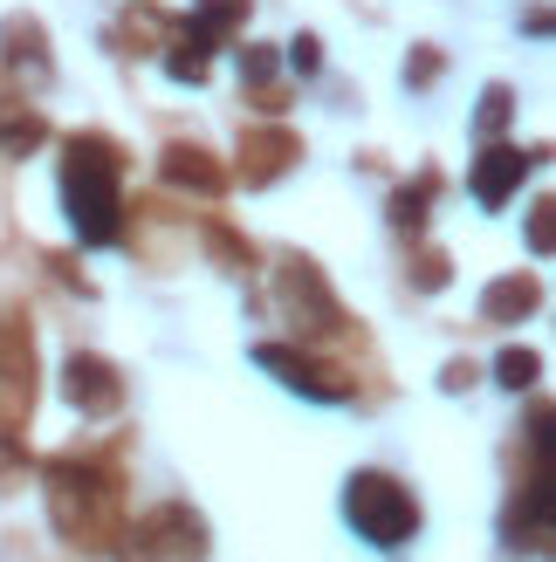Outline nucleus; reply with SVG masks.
Masks as SVG:
<instances>
[{
    "label": "nucleus",
    "instance_id": "1",
    "mask_svg": "<svg viewBox=\"0 0 556 562\" xmlns=\"http://www.w3.org/2000/svg\"><path fill=\"white\" fill-rule=\"evenodd\" d=\"M118 179H124V158L110 137H69V158H63V200H69V220L90 247H110L118 240Z\"/></svg>",
    "mask_w": 556,
    "mask_h": 562
},
{
    "label": "nucleus",
    "instance_id": "2",
    "mask_svg": "<svg viewBox=\"0 0 556 562\" xmlns=\"http://www.w3.org/2000/svg\"><path fill=\"white\" fill-rule=\"evenodd\" d=\"M48 515L63 528V542L76 549H103L118 536V481L76 467V460H55L48 467Z\"/></svg>",
    "mask_w": 556,
    "mask_h": 562
},
{
    "label": "nucleus",
    "instance_id": "3",
    "mask_svg": "<svg viewBox=\"0 0 556 562\" xmlns=\"http://www.w3.org/2000/svg\"><path fill=\"white\" fill-rule=\"evenodd\" d=\"M344 515L371 549H405L420 536V501H412V487H399L392 473H351Z\"/></svg>",
    "mask_w": 556,
    "mask_h": 562
},
{
    "label": "nucleus",
    "instance_id": "4",
    "mask_svg": "<svg viewBox=\"0 0 556 562\" xmlns=\"http://www.w3.org/2000/svg\"><path fill=\"white\" fill-rule=\"evenodd\" d=\"M124 542H131L124 562H200L207 555V528H200V515H186V508H158V515L137 521Z\"/></svg>",
    "mask_w": 556,
    "mask_h": 562
},
{
    "label": "nucleus",
    "instance_id": "5",
    "mask_svg": "<svg viewBox=\"0 0 556 562\" xmlns=\"http://www.w3.org/2000/svg\"><path fill=\"white\" fill-rule=\"evenodd\" d=\"M282 308L296 316V329H310V336H330L344 316H337V302H330V289H323V274H316V261H282Z\"/></svg>",
    "mask_w": 556,
    "mask_h": 562
},
{
    "label": "nucleus",
    "instance_id": "6",
    "mask_svg": "<svg viewBox=\"0 0 556 562\" xmlns=\"http://www.w3.org/2000/svg\"><path fill=\"white\" fill-rule=\"evenodd\" d=\"M27 405H35V344L8 329L0 336V432L27 426Z\"/></svg>",
    "mask_w": 556,
    "mask_h": 562
},
{
    "label": "nucleus",
    "instance_id": "7",
    "mask_svg": "<svg viewBox=\"0 0 556 562\" xmlns=\"http://www.w3.org/2000/svg\"><path fill=\"white\" fill-rule=\"evenodd\" d=\"M255 363H262V371H275L289 391H302V398H323V405H344V398H351V384H344L337 371H323L316 357H302V350L262 344V350H255Z\"/></svg>",
    "mask_w": 556,
    "mask_h": 562
},
{
    "label": "nucleus",
    "instance_id": "8",
    "mask_svg": "<svg viewBox=\"0 0 556 562\" xmlns=\"http://www.w3.org/2000/svg\"><path fill=\"white\" fill-rule=\"evenodd\" d=\"M63 391H69V405H82L90 418H103V412H118V405H124V384H118V371H110L103 357H69Z\"/></svg>",
    "mask_w": 556,
    "mask_h": 562
},
{
    "label": "nucleus",
    "instance_id": "9",
    "mask_svg": "<svg viewBox=\"0 0 556 562\" xmlns=\"http://www.w3.org/2000/svg\"><path fill=\"white\" fill-rule=\"evenodd\" d=\"M530 151H515V145H494V151H481L475 158V200L481 206H509V192L530 179Z\"/></svg>",
    "mask_w": 556,
    "mask_h": 562
},
{
    "label": "nucleus",
    "instance_id": "10",
    "mask_svg": "<svg viewBox=\"0 0 556 562\" xmlns=\"http://www.w3.org/2000/svg\"><path fill=\"white\" fill-rule=\"evenodd\" d=\"M289 158H302V145H296L289 131H255L241 145V172H247V186H268V179L289 172Z\"/></svg>",
    "mask_w": 556,
    "mask_h": 562
},
{
    "label": "nucleus",
    "instance_id": "11",
    "mask_svg": "<svg viewBox=\"0 0 556 562\" xmlns=\"http://www.w3.org/2000/svg\"><path fill=\"white\" fill-rule=\"evenodd\" d=\"M536 302H543L536 281H530V274H509V281H494V289L481 295V316H488V323H522Z\"/></svg>",
    "mask_w": 556,
    "mask_h": 562
},
{
    "label": "nucleus",
    "instance_id": "12",
    "mask_svg": "<svg viewBox=\"0 0 556 562\" xmlns=\"http://www.w3.org/2000/svg\"><path fill=\"white\" fill-rule=\"evenodd\" d=\"M165 179H173V186H192V192H220V186H227V172H220L200 145H173V151H165Z\"/></svg>",
    "mask_w": 556,
    "mask_h": 562
},
{
    "label": "nucleus",
    "instance_id": "13",
    "mask_svg": "<svg viewBox=\"0 0 556 562\" xmlns=\"http://www.w3.org/2000/svg\"><path fill=\"white\" fill-rule=\"evenodd\" d=\"M207 48H213V35L186 27V35L173 42V55H165V76H173V82H200L207 76Z\"/></svg>",
    "mask_w": 556,
    "mask_h": 562
},
{
    "label": "nucleus",
    "instance_id": "14",
    "mask_svg": "<svg viewBox=\"0 0 556 562\" xmlns=\"http://www.w3.org/2000/svg\"><path fill=\"white\" fill-rule=\"evenodd\" d=\"M42 137H48V124L35 117V110H14V117H0V145H8L14 158H21V151H35Z\"/></svg>",
    "mask_w": 556,
    "mask_h": 562
},
{
    "label": "nucleus",
    "instance_id": "15",
    "mask_svg": "<svg viewBox=\"0 0 556 562\" xmlns=\"http://www.w3.org/2000/svg\"><path fill=\"white\" fill-rule=\"evenodd\" d=\"M241 14H247V0H200V21H192V27H200V35H234V27H241Z\"/></svg>",
    "mask_w": 556,
    "mask_h": 562
},
{
    "label": "nucleus",
    "instance_id": "16",
    "mask_svg": "<svg viewBox=\"0 0 556 562\" xmlns=\"http://www.w3.org/2000/svg\"><path fill=\"white\" fill-rule=\"evenodd\" d=\"M536 371H543V357H536V350H502V363H494V378H502L509 391H530Z\"/></svg>",
    "mask_w": 556,
    "mask_h": 562
},
{
    "label": "nucleus",
    "instance_id": "17",
    "mask_svg": "<svg viewBox=\"0 0 556 562\" xmlns=\"http://www.w3.org/2000/svg\"><path fill=\"white\" fill-rule=\"evenodd\" d=\"M8 63H35L42 69V27L35 21H8Z\"/></svg>",
    "mask_w": 556,
    "mask_h": 562
},
{
    "label": "nucleus",
    "instance_id": "18",
    "mask_svg": "<svg viewBox=\"0 0 556 562\" xmlns=\"http://www.w3.org/2000/svg\"><path fill=\"white\" fill-rule=\"evenodd\" d=\"M426 192H433V179H426L420 192H412V186L399 192V200H392V227H405V234H420V227H426Z\"/></svg>",
    "mask_w": 556,
    "mask_h": 562
},
{
    "label": "nucleus",
    "instance_id": "19",
    "mask_svg": "<svg viewBox=\"0 0 556 562\" xmlns=\"http://www.w3.org/2000/svg\"><path fill=\"white\" fill-rule=\"evenodd\" d=\"M509 117H515V97L502 90V82H494V90L481 97V124H475V131H481V137H494V131H509Z\"/></svg>",
    "mask_w": 556,
    "mask_h": 562
},
{
    "label": "nucleus",
    "instance_id": "20",
    "mask_svg": "<svg viewBox=\"0 0 556 562\" xmlns=\"http://www.w3.org/2000/svg\"><path fill=\"white\" fill-rule=\"evenodd\" d=\"M316 63H323L316 35H296V42H289V69H296V76H316Z\"/></svg>",
    "mask_w": 556,
    "mask_h": 562
},
{
    "label": "nucleus",
    "instance_id": "21",
    "mask_svg": "<svg viewBox=\"0 0 556 562\" xmlns=\"http://www.w3.org/2000/svg\"><path fill=\"white\" fill-rule=\"evenodd\" d=\"M241 76H247V82H268V76H275V55H268V48H241Z\"/></svg>",
    "mask_w": 556,
    "mask_h": 562
},
{
    "label": "nucleus",
    "instance_id": "22",
    "mask_svg": "<svg viewBox=\"0 0 556 562\" xmlns=\"http://www.w3.org/2000/svg\"><path fill=\"white\" fill-rule=\"evenodd\" d=\"M207 240H213V255H220V261H234V268H247V247H241V240H234L227 227H207Z\"/></svg>",
    "mask_w": 556,
    "mask_h": 562
},
{
    "label": "nucleus",
    "instance_id": "23",
    "mask_svg": "<svg viewBox=\"0 0 556 562\" xmlns=\"http://www.w3.org/2000/svg\"><path fill=\"white\" fill-rule=\"evenodd\" d=\"M549 213H556V206H536V220H530V240H536V255H549V234H556V227H549Z\"/></svg>",
    "mask_w": 556,
    "mask_h": 562
},
{
    "label": "nucleus",
    "instance_id": "24",
    "mask_svg": "<svg viewBox=\"0 0 556 562\" xmlns=\"http://www.w3.org/2000/svg\"><path fill=\"white\" fill-rule=\"evenodd\" d=\"M440 281H447V255H426L420 261V289H440Z\"/></svg>",
    "mask_w": 556,
    "mask_h": 562
}]
</instances>
